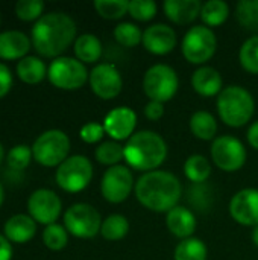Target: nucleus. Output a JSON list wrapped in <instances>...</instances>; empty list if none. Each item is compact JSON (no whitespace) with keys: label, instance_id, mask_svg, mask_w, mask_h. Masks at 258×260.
<instances>
[{"label":"nucleus","instance_id":"obj_37","mask_svg":"<svg viewBox=\"0 0 258 260\" xmlns=\"http://www.w3.org/2000/svg\"><path fill=\"white\" fill-rule=\"evenodd\" d=\"M32 157V149L27 145H17L8 152V166L12 171H24L29 166Z\"/></svg>","mask_w":258,"mask_h":260},{"label":"nucleus","instance_id":"obj_43","mask_svg":"<svg viewBox=\"0 0 258 260\" xmlns=\"http://www.w3.org/2000/svg\"><path fill=\"white\" fill-rule=\"evenodd\" d=\"M248 142L254 149L258 151V120L254 122L248 129Z\"/></svg>","mask_w":258,"mask_h":260},{"label":"nucleus","instance_id":"obj_31","mask_svg":"<svg viewBox=\"0 0 258 260\" xmlns=\"http://www.w3.org/2000/svg\"><path fill=\"white\" fill-rule=\"evenodd\" d=\"M237 21L248 30H258V0H240L236 6Z\"/></svg>","mask_w":258,"mask_h":260},{"label":"nucleus","instance_id":"obj_19","mask_svg":"<svg viewBox=\"0 0 258 260\" xmlns=\"http://www.w3.org/2000/svg\"><path fill=\"white\" fill-rule=\"evenodd\" d=\"M164 12L167 18L175 24H190L201 15L202 3L199 0H166Z\"/></svg>","mask_w":258,"mask_h":260},{"label":"nucleus","instance_id":"obj_12","mask_svg":"<svg viewBox=\"0 0 258 260\" xmlns=\"http://www.w3.org/2000/svg\"><path fill=\"white\" fill-rule=\"evenodd\" d=\"M134 189V175L128 166L117 165L109 168L100 181L102 197L113 204H120L131 195Z\"/></svg>","mask_w":258,"mask_h":260},{"label":"nucleus","instance_id":"obj_15","mask_svg":"<svg viewBox=\"0 0 258 260\" xmlns=\"http://www.w3.org/2000/svg\"><path fill=\"white\" fill-rule=\"evenodd\" d=\"M230 215L246 227L258 225V189H242L230 201Z\"/></svg>","mask_w":258,"mask_h":260},{"label":"nucleus","instance_id":"obj_17","mask_svg":"<svg viewBox=\"0 0 258 260\" xmlns=\"http://www.w3.org/2000/svg\"><path fill=\"white\" fill-rule=\"evenodd\" d=\"M141 43L144 49L154 55H167L176 46V32L169 24L157 23L143 32Z\"/></svg>","mask_w":258,"mask_h":260},{"label":"nucleus","instance_id":"obj_6","mask_svg":"<svg viewBox=\"0 0 258 260\" xmlns=\"http://www.w3.org/2000/svg\"><path fill=\"white\" fill-rule=\"evenodd\" d=\"M178 87V75L167 64H155L143 76V90L151 101L164 104L176 94Z\"/></svg>","mask_w":258,"mask_h":260},{"label":"nucleus","instance_id":"obj_14","mask_svg":"<svg viewBox=\"0 0 258 260\" xmlns=\"http://www.w3.org/2000/svg\"><path fill=\"white\" fill-rule=\"evenodd\" d=\"M90 87L93 93L105 101L114 99L122 93L123 79L114 64L102 62L90 72Z\"/></svg>","mask_w":258,"mask_h":260},{"label":"nucleus","instance_id":"obj_11","mask_svg":"<svg viewBox=\"0 0 258 260\" xmlns=\"http://www.w3.org/2000/svg\"><path fill=\"white\" fill-rule=\"evenodd\" d=\"M211 158L219 169L236 172L246 163V149L237 137L220 136L211 145Z\"/></svg>","mask_w":258,"mask_h":260},{"label":"nucleus","instance_id":"obj_26","mask_svg":"<svg viewBox=\"0 0 258 260\" xmlns=\"http://www.w3.org/2000/svg\"><path fill=\"white\" fill-rule=\"evenodd\" d=\"M230 17V6L224 0H208L202 3L201 18L207 27H216L224 24Z\"/></svg>","mask_w":258,"mask_h":260},{"label":"nucleus","instance_id":"obj_46","mask_svg":"<svg viewBox=\"0 0 258 260\" xmlns=\"http://www.w3.org/2000/svg\"><path fill=\"white\" fill-rule=\"evenodd\" d=\"M3 158H5V149H3V146H2V143H0V165H2V161H3Z\"/></svg>","mask_w":258,"mask_h":260},{"label":"nucleus","instance_id":"obj_40","mask_svg":"<svg viewBox=\"0 0 258 260\" xmlns=\"http://www.w3.org/2000/svg\"><path fill=\"white\" fill-rule=\"evenodd\" d=\"M12 87V75L11 70L0 62V99L5 98Z\"/></svg>","mask_w":258,"mask_h":260},{"label":"nucleus","instance_id":"obj_33","mask_svg":"<svg viewBox=\"0 0 258 260\" xmlns=\"http://www.w3.org/2000/svg\"><path fill=\"white\" fill-rule=\"evenodd\" d=\"M239 61L246 72L258 75V37H251L242 44Z\"/></svg>","mask_w":258,"mask_h":260},{"label":"nucleus","instance_id":"obj_45","mask_svg":"<svg viewBox=\"0 0 258 260\" xmlns=\"http://www.w3.org/2000/svg\"><path fill=\"white\" fill-rule=\"evenodd\" d=\"M3 200H5V190H3V186H2V183H0V207H2V204H3Z\"/></svg>","mask_w":258,"mask_h":260},{"label":"nucleus","instance_id":"obj_29","mask_svg":"<svg viewBox=\"0 0 258 260\" xmlns=\"http://www.w3.org/2000/svg\"><path fill=\"white\" fill-rule=\"evenodd\" d=\"M129 232V222L123 215L114 213L102 221L100 235L106 241H120Z\"/></svg>","mask_w":258,"mask_h":260},{"label":"nucleus","instance_id":"obj_42","mask_svg":"<svg viewBox=\"0 0 258 260\" xmlns=\"http://www.w3.org/2000/svg\"><path fill=\"white\" fill-rule=\"evenodd\" d=\"M12 259V247L9 241L0 235V260H11Z\"/></svg>","mask_w":258,"mask_h":260},{"label":"nucleus","instance_id":"obj_22","mask_svg":"<svg viewBox=\"0 0 258 260\" xmlns=\"http://www.w3.org/2000/svg\"><path fill=\"white\" fill-rule=\"evenodd\" d=\"M5 238L14 244H26L36 233V222L29 215H14L3 227Z\"/></svg>","mask_w":258,"mask_h":260},{"label":"nucleus","instance_id":"obj_10","mask_svg":"<svg viewBox=\"0 0 258 260\" xmlns=\"http://www.w3.org/2000/svg\"><path fill=\"white\" fill-rule=\"evenodd\" d=\"M64 227L75 238L91 239L100 233L102 218L93 206L78 203L68 207V210L64 213Z\"/></svg>","mask_w":258,"mask_h":260},{"label":"nucleus","instance_id":"obj_20","mask_svg":"<svg viewBox=\"0 0 258 260\" xmlns=\"http://www.w3.org/2000/svg\"><path fill=\"white\" fill-rule=\"evenodd\" d=\"M32 40L20 30H6L0 34V58L23 59L29 52Z\"/></svg>","mask_w":258,"mask_h":260},{"label":"nucleus","instance_id":"obj_44","mask_svg":"<svg viewBox=\"0 0 258 260\" xmlns=\"http://www.w3.org/2000/svg\"><path fill=\"white\" fill-rule=\"evenodd\" d=\"M252 242L258 247V225L254 227V230H252Z\"/></svg>","mask_w":258,"mask_h":260},{"label":"nucleus","instance_id":"obj_41","mask_svg":"<svg viewBox=\"0 0 258 260\" xmlns=\"http://www.w3.org/2000/svg\"><path fill=\"white\" fill-rule=\"evenodd\" d=\"M164 114V104L161 102H157V101H149L144 107V116L149 119V120H158L161 119Z\"/></svg>","mask_w":258,"mask_h":260},{"label":"nucleus","instance_id":"obj_16","mask_svg":"<svg viewBox=\"0 0 258 260\" xmlns=\"http://www.w3.org/2000/svg\"><path fill=\"white\" fill-rule=\"evenodd\" d=\"M137 126V114L129 107L113 108L103 120L105 134H108L114 142L129 140Z\"/></svg>","mask_w":258,"mask_h":260},{"label":"nucleus","instance_id":"obj_4","mask_svg":"<svg viewBox=\"0 0 258 260\" xmlns=\"http://www.w3.org/2000/svg\"><path fill=\"white\" fill-rule=\"evenodd\" d=\"M216 105L222 122L233 128L245 126L252 119L255 110L252 94L240 85L224 88L217 96Z\"/></svg>","mask_w":258,"mask_h":260},{"label":"nucleus","instance_id":"obj_1","mask_svg":"<svg viewBox=\"0 0 258 260\" xmlns=\"http://www.w3.org/2000/svg\"><path fill=\"white\" fill-rule=\"evenodd\" d=\"M76 23L64 12L44 14L32 27V44L46 58H59L76 41Z\"/></svg>","mask_w":258,"mask_h":260},{"label":"nucleus","instance_id":"obj_32","mask_svg":"<svg viewBox=\"0 0 258 260\" xmlns=\"http://www.w3.org/2000/svg\"><path fill=\"white\" fill-rule=\"evenodd\" d=\"M114 38L120 46L135 47L137 44L141 43L143 32L140 30V27L137 24L129 23V21H123L114 27Z\"/></svg>","mask_w":258,"mask_h":260},{"label":"nucleus","instance_id":"obj_23","mask_svg":"<svg viewBox=\"0 0 258 260\" xmlns=\"http://www.w3.org/2000/svg\"><path fill=\"white\" fill-rule=\"evenodd\" d=\"M75 55L84 64L96 62L102 55V43L94 34H82L75 41Z\"/></svg>","mask_w":258,"mask_h":260},{"label":"nucleus","instance_id":"obj_25","mask_svg":"<svg viewBox=\"0 0 258 260\" xmlns=\"http://www.w3.org/2000/svg\"><path fill=\"white\" fill-rule=\"evenodd\" d=\"M190 129L201 140H213L217 134V122L208 111H196L190 117Z\"/></svg>","mask_w":258,"mask_h":260},{"label":"nucleus","instance_id":"obj_30","mask_svg":"<svg viewBox=\"0 0 258 260\" xmlns=\"http://www.w3.org/2000/svg\"><path fill=\"white\" fill-rule=\"evenodd\" d=\"M94 155L100 165L113 168V166H117L125 158V146H122L119 142H114V140L103 142L96 148Z\"/></svg>","mask_w":258,"mask_h":260},{"label":"nucleus","instance_id":"obj_24","mask_svg":"<svg viewBox=\"0 0 258 260\" xmlns=\"http://www.w3.org/2000/svg\"><path fill=\"white\" fill-rule=\"evenodd\" d=\"M17 75L24 84L35 85L46 78L47 69L44 61H41L38 56H24L17 64Z\"/></svg>","mask_w":258,"mask_h":260},{"label":"nucleus","instance_id":"obj_35","mask_svg":"<svg viewBox=\"0 0 258 260\" xmlns=\"http://www.w3.org/2000/svg\"><path fill=\"white\" fill-rule=\"evenodd\" d=\"M43 241H44V245L52 251H59V250L65 248V245L68 242V235H67L65 227H62L59 224L47 225L43 233Z\"/></svg>","mask_w":258,"mask_h":260},{"label":"nucleus","instance_id":"obj_34","mask_svg":"<svg viewBox=\"0 0 258 260\" xmlns=\"http://www.w3.org/2000/svg\"><path fill=\"white\" fill-rule=\"evenodd\" d=\"M94 9L106 20H119L129 12V2L126 0H96Z\"/></svg>","mask_w":258,"mask_h":260},{"label":"nucleus","instance_id":"obj_21","mask_svg":"<svg viewBox=\"0 0 258 260\" xmlns=\"http://www.w3.org/2000/svg\"><path fill=\"white\" fill-rule=\"evenodd\" d=\"M192 87L198 94H201L204 98L219 96V93L224 90L222 88V76L214 67L202 66L193 72Z\"/></svg>","mask_w":258,"mask_h":260},{"label":"nucleus","instance_id":"obj_27","mask_svg":"<svg viewBox=\"0 0 258 260\" xmlns=\"http://www.w3.org/2000/svg\"><path fill=\"white\" fill-rule=\"evenodd\" d=\"M184 174L192 183H204L211 174V165L205 155L193 154L184 163Z\"/></svg>","mask_w":258,"mask_h":260},{"label":"nucleus","instance_id":"obj_5","mask_svg":"<svg viewBox=\"0 0 258 260\" xmlns=\"http://www.w3.org/2000/svg\"><path fill=\"white\" fill-rule=\"evenodd\" d=\"M68 152L70 139L61 129H49L43 133L32 146L33 158L46 168L59 166L68 158Z\"/></svg>","mask_w":258,"mask_h":260},{"label":"nucleus","instance_id":"obj_3","mask_svg":"<svg viewBox=\"0 0 258 260\" xmlns=\"http://www.w3.org/2000/svg\"><path fill=\"white\" fill-rule=\"evenodd\" d=\"M167 157V145L155 131H140L125 145V160L135 171H155Z\"/></svg>","mask_w":258,"mask_h":260},{"label":"nucleus","instance_id":"obj_38","mask_svg":"<svg viewBox=\"0 0 258 260\" xmlns=\"http://www.w3.org/2000/svg\"><path fill=\"white\" fill-rule=\"evenodd\" d=\"M157 3L154 0H132L129 2V15L138 21L152 20L157 14Z\"/></svg>","mask_w":258,"mask_h":260},{"label":"nucleus","instance_id":"obj_39","mask_svg":"<svg viewBox=\"0 0 258 260\" xmlns=\"http://www.w3.org/2000/svg\"><path fill=\"white\" fill-rule=\"evenodd\" d=\"M105 134V128L103 125L100 123H96V122H90V123H85L82 128H81V139L85 142V143H97L102 140Z\"/></svg>","mask_w":258,"mask_h":260},{"label":"nucleus","instance_id":"obj_7","mask_svg":"<svg viewBox=\"0 0 258 260\" xmlns=\"http://www.w3.org/2000/svg\"><path fill=\"white\" fill-rule=\"evenodd\" d=\"M47 78L56 88L61 90H78L85 85L90 73L84 62L70 56L55 58L47 70Z\"/></svg>","mask_w":258,"mask_h":260},{"label":"nucleus","instance_id":"obj_18","mask_svg":"<svg viewBox=\"0 0 258 260\" xmlns=\"http://www.w3.org/2000/svg\"><path fill=\"white\" fill-rule=\"evenodd\" d=\"M166 224H167L169 232L182 241L192 238L198 225L196 216L193 215V212L182 206H176L170 212H167Z\"/></svg>","mask_w":258,"mask_h":260},{"label":"nucleus","instance_id":"obj_36","mask_svg":"<svg viewBox=\"0 0 258 260\" xmlns=\"http://www.w3.org/2000/svg\"><path fill=\"white\" fill-rule=\"evenodd\" d=\"M44 11V2L41 0H20L15 3V14L23 21L40 20Z\"/></svg>","mask_w":258,"mask_h":260},{"label":"nucleus","instance_id":"obj_13","mask_svg":"<svg viewBox=\"0 0 258 260\" xmlns=\"http://www.w3.org/2000/svg\"><path fill=\"white\" fill-rule=\"evenodd\" d=\"M61 209L62 204L59 197L49 189H38L27 200L29 216L38 224H56V219L61 215Z\"/></svg>","mask_w":258,"mask_h":260},{"label":"nucleus","instance_id":"obj_8","mask_svg":"<svg viewBox=\"0 0 258 260\" xmlns=\"http://www.w3.org/2000/svg\"><path fill=\"white\" fill-rule=\"evenodd\" d=\"M216 47L217 38L214 32L204 24L190 27L181 44L184 58L192 64H205L213 58Z\"/></svg>","mask_w":258,"mask_h":260},{"label":"nucleus","instance_id":"obj_9","mask_svg":"<svg viewBox=\"0 0 258 260\" xmlns=\"http://www.w3.org/2000/svg\"><path fill=\"white\" fill-rule=\"evenodd\" d=\"M93 178V165L85 155H71L58 166L56 183L70 193L84 190Z\"/></svg>","mask_w":258,"mask_h":260},{"label":"nucleus","instance_id":"obj_2","mask_svg":"<svg viewBox=\"0 0 258 260\" xmlns=\"http://www.w3.org/2000/svg\"><path fill=\"white\" fill-rule=\"evenodd\" d=\"M181 195V181L167 171L146 172L135 183V197L138 203L152 212H170L178 206Z\"/></svg>","mask_w":258,"mask_h":260},{"label":"nucleus","instance_id":"obj_28","mask_svg":"<svg viewBox=\"0 0 258 260\" xmlns=\"http://www.w3.org/2000/svg\"><path fill=\"white\" fill-rule=\"evenodd\" d=\"M207 245L198 238L184 239L175 248V260H207Z\"/></svg>","mask_w":258,"mask_h":260}]
</instances>
